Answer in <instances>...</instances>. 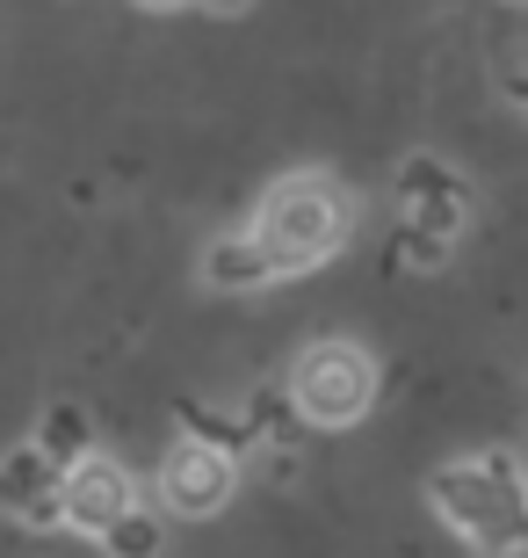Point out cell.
Instances as JSON below:
<instances>
[{"label": "cell", "mask_w": 528, "mask_h": 558, "mask_svg": "<svg viewBox=\"0 0 528 558\" xmlns=\"http://www.w3.org/2000/svg\"><path fill=\"white\" fill-rule=\"evenodd\" d=\"M434 515L478 558H528V472L507 450H478L434 472Z\"/></svg>", "instance_id": "6da1fadb"}, {"label": "cell", "mask_w": 528, "mask_h": 558, "mask_svg": "<svg viewBox=\"0 0 528 558\" xmlns=\"http://www.w3.org/2000/svg\"><path fill=\"white\" fill-rule=\"evenodd\" d=\"M347 232H355L347 189L333 182V174H311L305 167V174H283V182L261 196L246 240L261 247L268 276H305V269H326V262L347 247Z\"/></svg>", "instance_id": "7a4b0ae2"}, {"label": "cell", "mask_w": 528, "mask_h": 558, "mask_svg": "<svg viewBox=\"0 0 528 558\" xmlns=\"http://www.w3.org/2000/svg\"><path fill=\"white\" fill-rule=\"evenodd\" d=\"M290 407L311 428H355L377 407V363L355 341H311L290 371Z\"/></svg>", "instance_id": "3957f363"}, {"label": "cell", "mask_w": 528, "mask_h": 558, "mask_svg": "<svg viewBox=\"0 0 528 558\" xmlns=\"http://www.w3.org/2000/svg\"><path fill=\"white\" fill-rule=\"evenodd\" d=\"M232 486H240V464L218 450V442H204V435H182L174 450L160 457V500L174 508V515H218L224 500H232Z\"/></svg>", "instance_id": "277c9868"}, {"label": "cell", "mask_w": 528, "mask_h": 558, "mask_svg": "<svg viewBox=\"0 0 528 558\" xmlns=\"http://www.w3.org/2000/svg\"><path fill=\"white\" fill-rule=\"evenodd\" d=\"M131 508H138V500H131V478H123L116 457L87 450V457L65 464V486H59V522H65V530H81V537L102 544Z\"/></svg>", "instance_id": "5b68a950"}, {"label": "cell", "mask_w": 528, "mask_h": 558, "mask_svg": "<svg viewBox=\"0 0 528 558\" xmlns=\"http://www.w3.org/2000/svg\"><path fill=\"white\" fill-rule=\"evenodd\" d=\"M59 486H65V464L44 442H22L0 464V508L15 522H59Z\"/></svg>", "instance_id": "8992f818"}, {"label": "cell", "mask_w": 528, "mask_h": 558, "mask_svg": "<svg viewBox=\"0 0 528 558\" xmlns=\"http://www.w3.org/2000/svg\"><path fill=\"white\" fill-rule=\"evenodd\" d=\"M406 204H413V226H420L413 247H420V262H434V240L464 226V189L449 182L434 160H413L406 167Z\"/></svg>", "instance_id": "52a82bcc"}, {"label": "cell", "mask_w": 528, "mask_h": 558, "mask_svg": "<svg viewBox=\"0 0 528 558\" xmlns=\"http://www.w3.org/2000/svg\"><path fill=\"white\" fill-rule=\"evenodd\" d=\"M204 283H218V290H254V283H268L261 247H254V240H218V247L204 254Z\"/></svg>", "instance_id": "ba28073f"}, {"label": "cell", "mask_w": 528, "mask_h": 558, "mask_svg": "<svg viewBox=\"0 0 528 558\" xmlns=\"http://www.w3.org/2000/svg\"><path fill=\"white\" fill-rule=\"evenodd\" d=\"M102 544H109L116 558H160V522L145 515V508H131V515H123Z\"/></svg>", "instance_id": "9c48e42d"}, {"label": "cell", "mask_w": 528, "mask_h": 558, "mask_svg": "<svg viewBox=\"0 0 528 558\" xmlns=\"http://www.w3.org/2000/svg\"><path fill=\"white\" fill-rule=\"evenodd\" d=\"M37 442H44L51 457H59V464H73V457H87V450H81V414H59V428H44Z\"/></svg>", "instance_id": "30bf717a"}, {"label": "cell", "mask_w": 528, "mask_h": 558, "mask_svg": "<svg viewBox=\"0 0 528 558\" xmlns=\"http://www.w3.org/2000/svg\"><path fill=\"white\" fill-rule=\"evenodd\" d=\"M210 15H246V8H254V0H204Z\"/></svg>", "instance_id": "8fae6325"}, {"label": "cell", "mask_w": 528, "mask_h": 558, "mask_svg": "<svg viewBox=\"0 0 528 558\" xmlns=\"http://www.w3.org/2000/svg\"><path fill=\"white\" fill-rule=\"evenodd\" d=\"M138 8H152V15H167V8H188V0H138Z\"/></svg>", "instance_id": "7c38bea8"}]
</instances>
